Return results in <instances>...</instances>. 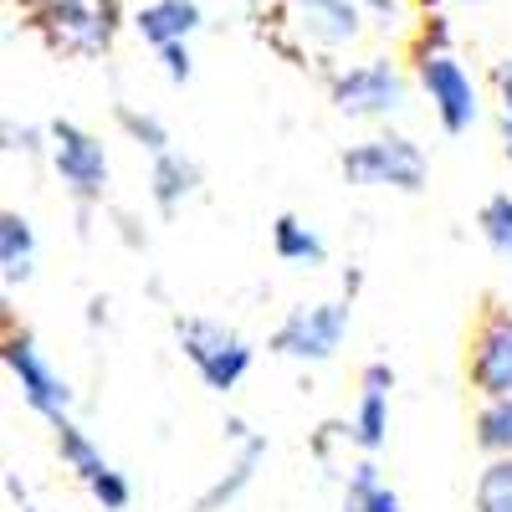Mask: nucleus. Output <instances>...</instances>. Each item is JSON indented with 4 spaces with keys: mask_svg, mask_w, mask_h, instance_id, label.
I'll return each instance as SVG.
<instances>
[{
    "mask_svg": "<svg viewBox=\"0 0 512 512\" xmlns=\"http://www.w3.org/2000/svg\"><path fill=\"white\" fill-rule=\"evenodd\" d=\"M52 441H57L62 466L77 477V487L88 492L103 512H128V507H134V482H128V472H118V466L103 456V446L82 431L72 415L52 425Z\"/></svg>",
    "mask_w": 512,
    "mask_h": 512,
    "instance_id": "nucleus-9",
    "label": "nucleus"
},
{
    "mask_svg": "<svg viewBox=\"0 0 512 512\" xmlns=\"http://www.w3.org/2000/svg\"><path fill=\"white\" fill-rule=\"evenodd\" d=\"M6 492H11V502H16V512H41V507L31 502V492L21 487V477H16V472H6Z\"/></svg>",
    "mask_w": 512,
    "mask_h": 512,
    "instance_id": "nucleus-28",
    "label": "nucleus"
},
{
    "mask_svg": "<svg viewBox=\"0 0 512 512\" xmlns=\"http://www.w3.org/2000/svg\"><path fill=\"white\" fill-rule=\"evenodd\" d=\"M200 190V164L180 149H164L149 159V205L159 216H175V210Z\"/></svg>",
    "mask_w": 512,
    "mask_h": 512,
    "instance_id": "nucleus-14",
    "label": "nucleus"
},
{
    "mask_svg": "<svg viewBox=\"0 0 512 512\" xmlns=\"http://www.w3.org/2000/svg\"><path fill=\"white\" fill-rule=\"evenodd\" d=\"M492 93H497V139H502V159L512 164V57H502L492 67Z\"/></svg>",
    "mask_w": 512,
    "mask_h": 512,
    "instance_id": "nucleus-23",
    "label": "nucleus"
},
{
    "mask_svg": "<svg viewBox=\"0 0 512 512\" xmlns=\"http://www.w3.org/2000/svg\"><path fill=\"white\" fill-rule=\"evenodd\" d=\"M262 461H267V436H246L241 446H236V456L221 466V477L210 482L205 492H200V502H195V512H226L251 482H256V472H262Z\"/></svg>",
    "mask_w": 512,
    "mask_h": 512,
    "instance_id": "nucleus-15",
    "label": "nucleus"
},
{
    "mask_svg": "<svg viewBox=\"0 0 512 512\" xmlns=\"http://www.w3.org/2000/svg\"><path fill=\"white\" fill-rule=\"evenodd\" d=\"M47 134H52L47 164H52V175L62 180V190L72 195L77 221H82V231H88V210L108 195V180H113L108 144L93 134L88 123H77V118H52Z\"/></svg>",
    "mask_w": 512,
    "mask_h": 512,
    "instance_id": "nucleus-5",
    "label": "nucleus"
},
{
    "mask_svg": "<svg viewBox=\"0 0 512 512\" xmlns=\"http://www.w3.org/2000/svg\"><path fill=\"white\" fill-rule=\"evenodd\" d=\"M390 395H395V369L374 359L359 374V400L349 415V441L359 456H379L384 441H390Z\"/></svg>",
    "mask_w": 512,
    "mask_h": 512,
    "instance_id": "nucleus-11",
    "label": "nucleus"
},
{
    "mask_svg": "<svg viewBox=\"0 0 512 512\" xmlns=\"http://www.w3.org/2000/svg\"><path fill=\"white\" fill-rule=\"evenodd\" d=\"M359 6H364L379 26H395V21H400V0H359Z\"/></svg>",
    "mask_w": 512,
    "mask_h": 512,
    "instance_id": "nucleus-27",
    "label": "nucleus"
},
{
    "mask_svg": "<svg viewBox=\"0 0 512 512\" xmlns=\"http://www.w3.org/2000/svg\"><path fill=\"white\" fill-rule=\"evenodd\" d=\"M472 441L482 456H512V395L482 400V410L472 420Z\"/></svg>",
    "mask_w": 512,
    "mask_h": 512,
    "instance_id": "nucleus-19",
    "label": "nucleus"
},
{
    "mask_svg": "<svg viewBox=\"0 0 512 512\" xmlns=\"http://www.w3.org/2000/svg\"><path fill=\"white\" fill-rule=\"evenodd\" d=\"M113 118H118V128L128 134V144H139L149 159H154V154H164V149H175V144H169V128H164V118H159V113L134 108V103H118V108H113Z\"/></svg>",
    "mask_w": 512,
    "mask_h": 512,
    "instance_id": "nucleus-22",
    "label": "nucleus"
},
{
    "mask_svg": "<svg viewBox=\"0 0 512 512\" xmlns=\"http://www.w3.org/2000/svg\"><path fill=\"white\" fill-rule=\"evenodd\" d=\"M128 26L139 31L144 47H175V41H190L205 26L200 0H144V6L128 16Z\"/></svg>",
    "mask_w": 512,
    "mask_h": 512,
    "instance_id": "nucleus-13",
    "label": "nucleus"
},
{
    "mask_svg": "<svg viewBox=\"0 0 512 512\" xmlns=\"http://www.w3.org/2000/svg\"><path fill=\"white\" fill-rule=\"evenodd\" d=\"M359 287H364V272L349 267L344 272V292H338V297L287 308L282 323L267 333V354L292 359V364H328V359H338V349H344V338L354 328V297H359Z\"/></svg>",
    "mask_w": 512,
    "mask_h": 512,
    "instance_id": "nucleus-1",
    "label": "nucleus"
},
{
    "mask_svg": "<svg viewBox=\"0 0 512 512\" xmlns=\"http://www.w3.org/2000/svg\"><path fill=\"white\" fill-rule=\"evenodd\" d=\"M425 11H441V6H477V0H420Z\"/></svg>",
    "mask_w": 512,
    "mask_h": 512,
    "instance_id": "nucleus-31",
    "label": "nucleus"
},
{
    "mask_svg": "<svg viewBox=\"0 0 512 512\" xmlns=\"http://www.w3.org/2000/svg\"><path fill=\"white\" fill-rule=\"evenodd\" d=\"M272 251L287 267H323L328 262V241L303 216H292V210H282V216L272 221Z\"/></svg>",
    "mask_w": 512,
    "mask_h": 512,
    "instance_id": "nucleus-18",
    "label": "nucleus"
},
{
    "mask_svg": "<svg viewBox=\"0 0 512 512\" xmlns=\"http://www.w3.org/2000/svg\"><path fill=\"white\" fill-rule=\"evenodd\" d=\"M410 62H415V88L431 103L441 134H451V139L472 134L482 118V88H477L472 67L456 57V47L451 52H415Z\"/></svg>",
    "mask_w": 512,
    "mask_h": 512,
    "instance_id": "nucleus-7",
    "label": "nucleus"
},
{
    "mask_svg": "<svg viewBox=\"0 0 512 512\" xmlns=\"http://www.w3.org/2000/svg\"><path fill=\"white\" fill-rule=\"evenodd\" d=\"M0 364H6L16 395H21V405H26L31 415H41L47 425H57V420L72 415V384H67V374L47 359V349L36 344V333L11 328L6 344H0Z\"/></svg>",
    "mask_w": 512,
    "mask_h": 512,
    "instance_id": "nucleus-8",
    "label": "nucleus"
},
{
    "mask_svg": "<svg viewBox=\"0 0 512 512\" xmlns=\"http://www.w3.org/2000/svg\"><path fill=\"white\" fill-rule=\"evenodd\" d=\"M159 67L169 88H185L195 77V57H190V41H175V47H159Z\"/></svg>",
    "mask_w": 512,
    "mask_h": 512,
    "instance_id": "nucleus-25",
    "label": "nucleus"
},
{
    "mask_svg": "<svg viewBox=\"0 0 512 512\" xmlns=\"http://www.w3.org/2000/svg\"><path fill=\"white\" fill-rule=\"evenodd\" d=\"M175 344L185 354V364L200 374V384L210 395H231L236 384L251 374L256 364V349H251V338L221 318H175Z\"/></svg>",
    "mask_w": 512,
    "mask_h": 512,
    "instance_id": "nucleus-4",
    "label": "nucleus"
},
{
    "mask_svg": "<svg viewBox=\"0 0 512 512\" xmlns=\"http://www.w3.org/2000/svg\"><path fill=\"white\" fill-rule=\"evenodd\" d=\"M246 11H251V16H277L282 0H246Z\"/></svg>",
    "mask_w": 512,
    "mask_h": 512,
    "instance_id": "nucleus-30",
    "label": "nucleus"
},
{
    "mask_svg": "<svg viewBox=\"0 0 512 512\" xmlns=\"http://www.w3.org/2000/svg\"><path fill=\"white\" fill-rule=\"evenodd\" d=\"M415 52H451V21L441 11H425L415 31Z\"/></svg>",
    "mask_w": 512,
    "mask_h": 512,
    "instance_id": "nucleus-26",
    "label": "nucleus"
},
{
    "mask_svg": "<svg viewBox=\"0 0 512 512\" xmlns=\"http://www.w3.org/2000/svg\"><path fill=\"white\" fill-rule=\"evenodd\" d=\"M466 379L482 400L512 395V308L487 303L477 328H472V344H466Z\"/></svg>",
    "mask_w": 512,
    "mask_h": 512,
    "instance_id": "nucleus-10",
    "label": "nucleus"
},
{
    "mask_svg": "<svg viewBox=\"0 0 512 512\" xmlns=\"http://www.w3.org/2000/svg\"><path fill=\"white\" fill-rule=\"evenodd\" d=\"M11 6H21V11H26V16H36V11H41V6H47V0H11Z\"/></svg>",
    "mask_w": 512,
    "mask_h": 512,
    "instance_id": "nucleus-32",
    "label": "nucleus"
},
{
    "mask_svg": "<svg viewBox=\"0 0 512 512\" xmlns=\"http://www.w3.org/2000/svg\"><path fill=\"white\" fill-rule=\"evenodd\" d=\"M221 431H226V441H231V446H241L246 436H256V431H251V425H246L241 415H226V425H221Z\"/></svg>",
    "mask_w": 512,
    "mask_h": 512,
    "instance_id": "nucleus-29",
    "label": "nucleus"
},
{
    "mask_svg": "<svg viewBox=\"0 0 512 512\" xmlns=\"http://www.w3.org/2000/svg\"><path fill=\"white\" fill-rule=\"evenodd\" d=\"M31 31L47 41L57 57L93 62V57H108V47L118 41L123 6L118 0H47V6L31 16Z\"/></svg>",
    "mask_w": 512,
    "mask_h": 512,
    "instance_id": "nucleus-3",
    "label": "nucleus"
},
{
    "mask_svg": "<svg viewBox=\"0 0 512 512\" xmlns=\"http://www.w3.org/2000/svg\"><path fill=\"white\" fill-rule=\"evenodd\" d=\"M292 6H297V26H303V36L313 41V47H323V52L354 47V41L364 36V21H369V11L359 6V0H292Z\"/></svg>",
    "mask_w": 512,
    "mask_h": 512,
    "instance_id": "nucleus-12",
    "label": "nucleus"
},
{
    "mask_svg": "<svg viewBox=\"0 0 512 512\" xmlns=\"http://www.w3.org/2000/svg\"><path fill=\"white\" fill-rule=\"evenodd\" d=\"M328 103L354 123H390L410 108V77L390 57H364L328 72Z\"/></svg>",
    "mask_w": 512,
    "mask_h": 512,
    "instance_id": "nucleus-6",
    "label": "nucleus"
},
{
    "mask_svg": "<svg viewBox=\"0 0 512 512\" xmlns=\"http://www.w3.org/2000/svg\"><path fill=\"white\" fill-rule=\"evenodd\" d=\"M36 256V226L21 210H0V277H6V287H26L36 277Z\"/></svg>",
    "mask_w": 512,
    "mask_h": 512,
    "instance_id": "nucleus-17",
    "label": "nucleus"
},
{
    "mask_svg": "<svg viewBox=\"0 0 512 512\" xmlns=\"http://www.w3.org/2000/svg\"><path fill=\"white\" fill-rule=\"evenodd\" d=\"M338 507L344 512H405L400 492L390 487V477L379 472L374 456H359L344 472V482H338Z\"/></svg>",
    "mask_w": 512,
    "mask_h": 512,
    "instance_id": "nucleus-16",
    "label": "nucleus"
},
{
    "mask_svg": "<svg viewBox=\"0 0 512 512\" xmlns=\"http://www.w3.org/2000/svg\"><path fill=\"white\" fill-rule=\"evenodd\" d=\"M52 149V134L36 123H6V154H21V159H41Z\"/></svg>",
    "mask_w": 512,
    "mask_h": 512,
    "instance_id": "nucleus-24",
    "label": "nucleus"
},
{
    "mask_svg": "<svg viewBox=\"0 0 512 512\" xmlns=\"http://www.w3.org/2000/svg\"><path fill=\"white\" fill-rule=\"evenodd\" d=\"M472 512H512V456H487L472 487Z\"/></svg>",
    "mask_w": 512,
    "mask_h": 512,
    "instance_id": "nucleus-21",
    "label": "nucleus"
},
{
    "mask_svg": "<svg viewBox=\"0 0 512 512\" xmlns=\"http://www.w3.org/2000/svg\"><path fill=\"white\" fill-rule=\"evenodd\" d=\"M477 236L487 241L492 256L512 262V190H497L477 205Z\"/></svg>",
    "mask_w": 512,
    "mask_h": 512,
    "instance_id": "nucleus-20",
    "label": "nucleus"
},
{
    "mask_svg": "<svg viewBox=\"0 0 512 512\" xmlns=\"http://www.w3.org/2000/svg\"><path fill=\"white\" fill-rule=\"evenodd\" d=\"M338 175L354 190H395V195H420L431 180V159L425 149L400 134V128H379V134L349 144L338 154Z\"/></svg>",
    "mask_w": 512,
    "mask_h": 512,
    "instance_id": "nucleus-2",
    "label": "nucleus"
}]
</instances>
